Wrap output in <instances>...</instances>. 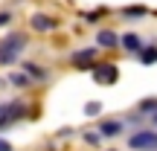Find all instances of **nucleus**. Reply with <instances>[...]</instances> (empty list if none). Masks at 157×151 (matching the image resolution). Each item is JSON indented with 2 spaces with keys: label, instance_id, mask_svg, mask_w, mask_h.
Returning a JSON list of instances; mask_svg holds the SVG:
<instances>
[{
  "label": "nucleus",
  "instance_id": "f257e3e1",
  "mask_svg": "<svg viewBox=\"0 0 157 151\" xmlns=\"http://www.w3.org/2000/svg\"><path fill=\"white\" fill-rule=\"evenodd\" d=\"M23 47H26V38L17 32H12L6 41H0V64H15Z\"/></svg>",
  "mask_w": 157,
  "mask_h": 151
},
{
  "label": "nucleus",
  "instance_id": "f03ea898",
  "mask_svg": "<svg viewBox=\"0 0 157 151\" xmlns=\"http://www.w3.org/2000/svg\"><path fill=\"white\" fill-rule=\"evenodd\" d=\"M128 148L134 151H157V134L154 131H140L128 140Z\"/></svg>",
  "mask_w": 157,
  "mask_h": 151
},
{
  "label": "nucleus",
  "instance_id": "7ed1b4c3",
  "mask_svg": "<svg viewBox=\"0 0 157 151\" xmlns=\"http://www.w3.org/2000/svg\"><path fill=\"white\" fill-rule=\"evenodd\" d=\"M93 78L99 84H113L117 81V67H113V64H99V67L93 70Z\"/></svg>",
  "mask_w": 157,
  "mask_h": 151
},
{
  "label": "nucleus",
  "instance_id": "20e7f679",
  "mask_svg": "<svg viewBox=\"0 0 157 151\" xmlns=\"http://www.w3.org/2000/svg\"><path fill=\"white\" fill-rule=\"evenodd\" d=\"M29 26L35 29V32H50V29H56V17H50V15H32V21H29Z\"/></svg>",
  "mask_w": 157,
  "mask_h": 151
},
{
  "label": "nucleus",
  "instance_id": "39448f33",
  "mask_svg": "<svg viewBox=\"0 0 157 151\" xmlns=\"http://www.w3.org/2000/svg\"><path fill=\"white\" fill-rule=\"evenodd\" d=\"M93 58H96V50H93V47H84V50L73 52V64H78V67H87Z\"/></svg>",
  "mask_w": 157,
  "mask_h": 151
},
{
  "label": "nucleus",
  "instance_id": "423d86ee",
  "mask_svg": "<svg viewBox=\"0 0 157 151\" xmlns=\"http://www.w3.org/2000/svg\"><path fill=\"white\" fill-rule=\"evenodd\" d=\"M96 44H99L102 50H111V47L122 44V38H117L113 32H99V35H96Z\"/></svg>",
  "mask_w": 157,
  "mask_h": 151
},
{
  "label": "nucleus",
  "instance_id": "0eeeda50",
  "mask_svg": "<svg viewBox=\"0 0 157 151\" xmlns=\"http://www.w3.org/2000/svg\"><path fill=\"white\" fill-rule=\"evenodd\" d=\"M122 47H125V50H128V52H140L143 50V44H140V38H137V35H122Z\"/></svg>",
  "mask_w": 157,
  "mask_h": 151
},
{
  "label": "nucleus",
  "instance_id": "6e6552de",
  "mask_svg": "<svg viewBox=\"0 0 157 151\" xmlns=\"http://www.w3.org/2000/svg\"><path fill=\"white\" fill-rule=\"evenodd\" d=\"M23 73H26L29 78H38V81H41V78H47V70L38 67V64H26V67H23Z\"/></svg>",
  "mask_w": 157,
  "mask_h": 151
},
{
  "label": "nucleus",
  "instance_id": "1a4fd4ad",
  "mask_svg": "<svg viewBox=\"0 0 157 151\" xmlns=\"http://www.w3.org/2000/svg\"><path fill=\"white\" fill-rule=\"evenodd\" d=\"M143 64H157V47H148V50H140L137 52Z\"/></svg>",
  "mask_w": 157,
  "mask_h": 151
},
{
  "label": "nucleus",
  "instance_id": "9d476101",
  "mask_svg": "<svg viewBox=\"0 0 157 151\" xmlns=\"http://www.w3.org/2000/svg\"><path fill=\"white\" fill-rule=\"evenodd\" d=\"M99 131H102L105 137H113V134H119V131H122V122H102Z\"/></svg>",
  "mask_w": 157,
  "mask_h": 151
},
{
  "label": "nucleus",
  "instance_id": "9b49d317",
  "mask_svg": "<svg viewBox=\"0 0 157 151\" xmlns=\"http://www.w3.org/2000/svg\"><path fill=\"white\" fill-rule=\"evenodd\" d=\"M102 137H105L102 131H87V134H84V142H87V145H99Z\"/></svg>",
  "mask_w": 157,
  "mask_h": 151
},
{
  "label": "nucleus",
  "instance_id": "f8f14e48",
  "mask_svg": "<svg viewBox=\"0 0 157 151\" xmlns=\"http://www.w3.org/2000/svg\"><path fill=\"white\" fill-rule=\"evenodd\" d=\"M6 122H12V108L9 105H0V128H3Z\"/></svg>",
  "mask_w": 157,
  "mask_h": 151
},
{
  "label": "nucleus",
  "instance_id": "ddd939ff",
  "mask_svg": "<svg viewBox=\"0 0 157 151\" xmlns=\"http://www.w3.org/2000/svg\"><path fill=\"white\" fill-rule=\"evenodd\" d=\"M140 111H143V113H154V111H157V99H146V102H140Z\"/></svg>",
  "mask_w": 157,
  "mask_h": 151
},
{
  "label": "nucleus",
  "instance_id": "4468645a",
  "mask_svg": "<svg viewBox=\"0 0 157 151\" xmlns=\"http://www.w3.org/2000/svg\"><path fill=\"white\" fill-rule=\"evenodd\" d=\"M99 111H102V105H99V102H87V105H84V113H87V116H96Z\"/></svg>",
  "mask_w": 157,
  "mask_h": 151
},
{
  "label": "nucleus",
  "instance_id": "2eb2a0df",
  "mask_svg": "<svg viewBox=\"0 0 157 151\" xmlns=\"http://www.w3.org/2000/svg\"><path fill=\"white\" fill-rule=\"evenodd\" d=\"M12 84H17V87H23V84H29V76H12Z\"/></svg>",
  "mask_w": 157,
  "mask_h": 151
},
{
  "label": "nucleus",
  "instance_id": "dca6fc26",
  "mask_svg": "<svg viewBox=\"0 0 157 151\" xmlns=\"http://www.w3.org/2000/svg\"><path fill=\"white\" fill-rule=\"evenodd\" d=\"M125 15H131V17H137V15H146V9H143V6H140V9H125Z\"/></svg>",
  "mask_w": 157,
  "mask_h": 151
},
{
  "label": "nucleus",
  "instance_id": "f3484780",
  "mask_svg": "<svg viewBox=\"0 0 157 151\" xmlns=\"http://www.w3.org/2000/svg\"><path fill=\"white\" fill-rule=\"evenodd\" d=\"M9 21H12V15H9V12H0V26H6Z\"/></svg>",
  "mask_w": 157,
  "mask_h": 151
},
{
  "label": "nucleus",
  "instance_id": "a211bd4d",
  "mask_svg": "<svg viewBox=\"0 0 157 151\" xmlns=\"http://www.w3.org/2000/svg\"><path fill=\"white\" fill-rule=\"evenodd\" d=\"M0 151H12V145H9L6 140H0Z\"/></svg>",
  "mask_w": 157,
  "mask_h": 151
},
{
  "label": "nucleus",
  "instance_id": "6ab92c4d",
  "mask_svg": "<svg viewBox=\"0 0 157 151\" xmlns=\"http://www.w3.org/2000/svg\"><path fill=\"white\" fill-rule=\"evenodd\" d=\"M151 125H157V111H154V113H151Z\"/></svg>",
  "mask_w": 157,
  "mask_h": 151
},
{
  "label": "nucleus",
  "instance_id": "aec40b11",
  "mask_svg": "<svg viewBox=\"0 0 157 151\" xmlns=\"http://www.w3.org/2000/svg\"><path fill=\"white\" fill-rule=\"evenodd\" d=\"M111 151H113V148H111Z\"/></svg>",
  "mask_w": 157,
  "mask_h": 151
}]
</instances>
